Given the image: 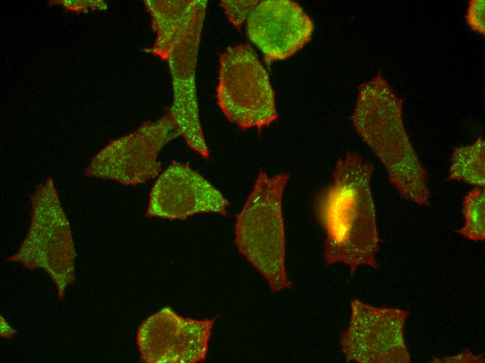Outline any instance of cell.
Here are the masks:
<instances>
[{"instance_id":"6da1fadb","label":"cell","mask_w":485,"mask_h":363,"mask_svg":"<svg viewBox=\"0 0 485 363\" xmlns=\"http://www.w3.org/2000/svg\"><path fill=\"white\" fill-rule=\"evenodd\" d=\"M374 165L356 151L339 158L332 182L314 205L316 217L325 232L326 265L343 263L353 276L360 266L378 267L380 237L371 189Z\"/></svg>"},{"instance_id":"7a4b0ae2","label":"cell","mask_w":485,"mask_h":363,"mask_svg":"<svg viewBox=\"0 0 485 363\" xmlns=\"http://www.w3.org/2000/svg\"><path fill=\"white\" fill-rule=\"evenodd\" d=\"M350 119L400 195L418 205L429 206L428 172L406 128L403 101L380 71L359 86Z\"/></svg>"},{"instance_id":"3957f363","label":"cell","mask_w":485,"mask_h":363,"mask_svg":"<svg viewBox=\"0 0 485 363\" xmlns=\"http://www.w3.org/2000/svg\"><path fill=\"white\" fill-rule=\"evenodd\" d=\"M290 174L270 176L261 170L234 225L239 253L268 283L272 292L292 287L286 269L283 194Z\"/></svg>"},{"instance_id":"277c9868","label":"cell","mask_w":485,"mask_h":363,"mask_svg":"<svg viewBox=\"0 0 485 363\" xmlns=\"http://www.w3.org/2000/svg\"><path fill=\"white\" fill-rule=\"evenodd\" d=\"M31 221L22 244L10 261L29 269L47 272L62 298L75 279V246L70 225L52 177L36 186L30 195Z\"/></svg>"},{"instance_id":"5b68a950","label":"cell","mask_w":485,"mask_h":363,"mask_svg":"<svg viewBox=\"0 0 485 363\" xmlns=\"http://www.w3.org/2000/svg\"><path fill=\"white\" fill-rule=\"evenodd\" d=\"M216 100L226 119L243 129L260 130L278 118L268 74L248 44L221 54Z\"/></svg>"},{"instance_id":"8992f818","label":"cell","mask_w":485,"mask_h":363,"mask_svg":"<svg viewBox=\"0 0 485 363\" xmlns=\"http://www.w3.org/2000/svg\"><path fill=\"white\" fill-rule=\"evenodd\" d=\"M180 136L167 110L156 120L146 121L132 133L110 142L91 160L84 174L123 186L146 183L161 172L160 151Z\"/></svg>"},{"instance_id":"52a82bcc","label":"cell","mask_w":485,"mask_h":363,"mask_svg":"<svg viewBox=\"0 0 485 363\" xmlns=\"http://www.w3.org/2000/svg\"><path fill=\"white\" fill-rule=\"evenodd\" d=\"M350 305L349 323L339 339L348 362H410L404 334L408 311L376 307L357 299Z\"/></svg>"},{"instance_id":"ba28073f","label":"cell","mask_w":485,"mask_h":363,"mask_svg":"<svg viewBox=\"0 0 485 363\" xmlns=\"http://www.w3.org/2000/svg\"><path fill=\"white\" fill-rule=\"evenodd\" d=\"M217 318V316L187 318L169 306L159 309L137 329L136 341L141 360L148 363L203 362Z\"/></svg>"},{"instance_id":"9c48e42d","label":"cell","mask_w":485,"mask_h":363,"mask_svg":"<svg viewBox=\"0 0 485 363\" xmlns=\"http://www.w3.org/2000/svg\"><path fill=\"white\" fill-rule=\"evenodd\" d=\"M229 202L189 165L174 161L157 177L148 195L146 216L183 220L202 213L227 214Z\"/></svg>"},{"instance_id":"30bf717a","label":"cell","mask_w":485,"mask_h":363,"mask_svg":"<svg viewBox=\"0 0 485 363\" xmlns=\"http://www.w3.org/2000/svg\"><path fill=\"white\" fill-rule=\"evenodd\" d=\"M313 23L302 8L288 0L259 1L246 22L249 39L266 61L288 58L310 39Z\"/></svg>"},{"instance_id":"8fae6325","label":"cell","mask_w":485,"mask_h":363,"mask_svg":"<svg viewBox=\"0 0 485 363\" xmlns=\"http://www.w3.org/2000/svg\"><path fill=\"white\" fill-rule=\"evenodd\" d=\"M202 29L178 45L169 54L172 102L168 109L187 145L205 159L210 156L201 126L197 93L196 69Z\"/></svg>"},{"instance_id":"7c38bea8","label":"cell","mask_w":485,"mask_h":363,"mask_svg":"<svg viewBox=\"0 0 485 363\" xmlns=\"http://www.w3.org/2000/svg\"><path fill=\"white\" fill-rule=\"evenodd\" d=\"M208 1H146L156 38L152 52L164 60L196 31L202 29Z\"/></svg>"},{"instance_id":"4fadbf2b","label":"cell","mask_w":485,"mask_h":363,"mask_svg":"<svg viewBox=\"0 0 485 363\" xmlns=\"http://www.w3.org/2000/svg\"><path fill=\"white\" fill-rule=\"evenodd\" d=\"M447 179L484 188L485 141L483 137H478L470 145L454 148Z\"/></svg>"},{"instance_id":"5bb4252c","label":"cell","mask_w":485,"mask_h":363,"mask_svg":"<svg viewBox=\"0 0 485 363\" xmlns=\"http://www.w3.org/2000/svg\"><path fill=\"white\" fill-rule=\"evenodd\" d=\"M464 225L456 232L473 241L485 239V191L474 187L465 196L463 202Z\"/></svg>"},{"instance_id":"9a60e30c","label":"cell","mask_w":485,"mask_h":363,"mask_svg":"<svg viewBox=\"0 0 485 363\" xmlns=\"http://www.w3.org/2000/svg\"><path fill=\"white\" fill-rule=\"evenodd\" d=\"M259 1H220L228 20L238 29H240Z\"/></svg>"},{"instance_id":"2e32d148","label":"cell","mask_w":485,"mask_h":363,"mask_svg":"<svg viewBox=\"0 0 485 363\" xmlns=\"http://www.w3.org/2000/svg\"><path fill=\"white\" fill-rule=\"evenodd\" d=\"M465 21L468 27L475 33L485 35V1L470 0L468 2Z\"/></svg>"},{"instance_id":"e0dca14e","label":"cell","mask_w":485,"mask_h":363,"mask_svg":"<svg viewBox=\"0 0 485 363\" xmlns=\"http://www.w3.org/2000/svg\"><path fill=\"white\" fill-rule=\"evenodd\" d=\"M485 358L484 354L475 355L465 349L460 353L452 356H447L442 358H433L432 362L436 363H482L484 362Z\"/></svg>"}]
</instances>
